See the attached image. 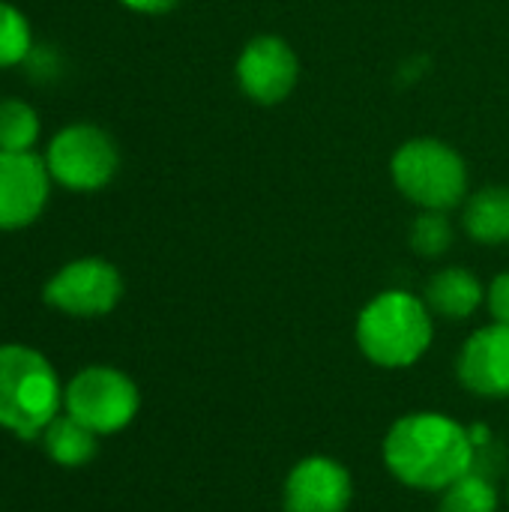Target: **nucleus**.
I'll list each match as a JSON object with an SVG mask.
<instances>
[{
    "label": "nucleus",
    "instance_id": "f257e3e1",
    "mask_svg": "<svg viewBox=\"0 0 509 512\" xmlns=\"http://www.w3.org/2000/svg\"><path fill=\"white\" fill-rule=\"evenodd\" d=\"M384 465L408 489L444 492L474 468L468 426L450 414L414 411L399 417L384 435Z\"/></svg>",
    "mask_w": 509,
    "mask_h": 512
},
{
    "label": "nucleus",
    "instance_id": "f03ea898",
    "mask_svg": "<svg viewBox=\"0 0 509 512\" xmlns=\"http://www.w3.org/2000/svg\"><path fill=\"white\" fill-rule=\"evenodd\" d=\"M435 324L426 300L408 291H384L357 318V345L381 369H408L432 345Z\"/></svg>",
    "mask_w": 509,
    "mask_h": 512
},
{
    "label": "nucleus",
    "instance_id": "7ed1b4c3",
    "mask_svg": "<svg viewBox=\"0 0 509 512\" xmlns=\"http://www.w3.org/2000/svg\"><path fill=\"white\" fill-rule=\"evenodd\" d=\"M63 393L51 363L24 345H0V426L33 441L60 414Z\"/></svg>",
    "mask_w": 509,
    "mask_h": 512
},
{
    "label": "nucleus",
    "instance_id": "20e7f679",
    "mask_svg": "<svg viewBox=\"0 0 509 512\" xmlns=\"http://www.w3.org/2000/svg\"><path fill=\"white\" fill-rule=\"evenodd\" d=\"M393 180L405 198L426 210H450L465 198L468 168L462 156L435 138H417L393 156Z\"/></svg>",
    "mask_w": 509,
    "mask_h": 512
},
{
    "label": "nucleus",
    "instance_id": "39448f33",
    "mask_svg": "<svg viewBox=\"0 0 509 512\" xmlns=\"http://www.w3.org/2000/svg\"><path fill=\"white\" fill-rule=\"evenodd\" d=\"M63 402L66 414H72L96 435H114L135 420L141 396L135 381L120 369L90 366L69 381Z\"/></svg>",
    "mask_w": 509,
    "mask_h": 512
},
{
    "label": "nucleus",
    "instance_id": "423d86ee",
    "mask_svg": "<svg viewBox=\"0 0 509 512\" xmlns=\"http://www.w3.org/2000/svg\"><path fill=\"white\" fill-rule=\"evenodd\" d=\"M45 165L60 186L72 192H96L117 174L120 153L108 132L90 123H75L54 135Z\"/></svg>",
    "mask_w": 509,
    "mask_h": 512
},
{
    "label": "nucleus",
    "instance_id": "0eeeda50",
    "mask_svg": "<svg viewBox=\"0 0 509 512\" xmlns=\"http://www.w3.org/2000/svg\"><path fill=\"white\" fill-rule=\"evenodd\" d=\"M45 303L75 315V318H99L108 315L123 297V279L114 264L102 258H78L57 270L42 291Z\"/></svg>",
    "mask_w": 509,
    "mask_h": 512
},
{
    "label": "nucleus",
    "instance_id": "6e6552de",
    "mask_svg": "<svg viewBox=\"0 0 509 512\" xmlns=\"http://www.w3.org/2000/svg\"><path fill=\"white\" fill-rule=\"evenodd\" d=\"M354 498L351 474L330 456L300 459L282 486L285 512H348Z\"/></svg>",
    "mask_w": 509,
    "mask_h": 512
},
{
    "label": "nucleus",
    "instance_id": "1a4fd4ad",
    "mask_svg": "<svg viewBox=\"0 0 509 512\" xmlns=\"http://www.w3.org/2000/svg\"><path fill=\"white\" fill-rule=\"evenodd\" d=\"M297 54L279 36L252 39L237 60V81L243 93L261 105L282 102L297 84Z\"/></svg>",
    "mask_w": 509,
    "mask_h": 512
},
{
    "label": "nucleus",
    "instance_id": "9d476101",
    "mask_svg": "<svg viewBox=\"0 0 509 512\" xmlns=\"http://www.w3.org/2000/svg\"><path fill=\"white\" fill-rule=\"evenodd\" d=\"M48 165L33 153L0 150V231L39 219L48 201Z\"/></svg>",
    "mask_w": 509,
    "mask_h": 512
},
{
    "label": "nucleus",
    "instance_id": "9b49d317",
    "mask_svg": "<svg viewBox=\"0 0 509 512\" xmlns=\"http://www.w3.org/2000/svg\"><path fill=\"white\" fill-rule=\"evenodd\" d=\"M456 375L480 399L509 396V324H489L468 336L459 351Z\"/></svg>",
    "mask_w": 509,
    "mask_h": 512
},
{
    "label": "nucleus",
    "instance_id": "f8f14e48",
    "mask_svg": "<svg viewBox=\"0 0 509 512\" xmlns=\"http://www.w3.org/2000/svg\"><path fill=\"white\" fill-rule=\"evenodd\" d=\"M480 303H483V285L465 267H447L435 273L426 285V306L432 309V315L465 321L480 309Z\"/></svg>",
    "mask_w": 509,
    "mask_h": 512
},
{
    "label": "nucleus",
    "instance_id": "ddd939ff",
    "mask_svg": "<svg viewBox=\"0 0 509 512\" xmlns=\"http://www.w3.org/2000/svg\"><path fill=\"white\" fill-rule=\"evenodd\" d=\"M465 228L477 243L501 246L509 243V189L492 186L477 192L465 207Z\"/></svg>",
    "mask_w": 509,
    "mask_h": 512
},
{
    "label": "nucleus",
    "instance_id": "4468645a",
    "mask_svg": "<svg viewBox=\"0 0 509 512\" xmlns=\"http://www.w3.org/2000/svg\"><path fill=\"white\" fill-rule=\"evenodd\" d=\"M45 450L63 468H81L96 456V432L78 423L72 414H57L45 429Z\"/></svg>",
    "mask_w": 509,
    "mask_h": 512
},
{
    "label": "nucleus",
    "instance_id": "2eb2a0df",
    "mask_svg": "<svg viewBox=\"0 0 509 512\" xmlns=\"http://www.w3.org/2000/svg\"><path fill=\"white\" fill-rule=\"evenodd\" d=\"M498 489L483 474H465L441 492L438 512H498Z\"/></svg>",
    "mask_w": 509,
    "mask_h": 512
},
{
    "label": "nucleus",
    "instance_id": "dca6fc26",
    "mask_svg": "<svg viewBox=\"0 0 509 512\" xmlns=\"http://www.w3.org/2000/svg\"><path fill=\"white\" fill-rule=\"evenodd\" d=\"M39 138V114L21 99H0V150L30 153Z\"/></svg>",
    "mask_w": 509,
    "mask_h": 512
},
{
    "label": "nucleus",
    "instance_id": "f3484780",
    "mask_svg": "<svg viewBox=\"0 0 509 512\" xmlns=\"http://www.w3.org/2000/svg\"><path fill=\"white\" fill-rule=\"evenodd\" d=\"M30 51H33V36L27 18L12 3L0 0V69L27 60Z\"/></svg>",
    "mask_w": 509,
    "mask_h": 512
},
{
    "label": "nucleus",
    "instance_id": "a211bd4d",
    "mask_svg": "<svg viewBox=\"0 0 509 512\" xmlns=\"http://www.w3.org/2000/svg\"><path fill=\"white\" fill-rule=\"evenodd\" d=\"M450 243H453V228H450V219L441 210H429V213L414 219L411 246H414L417 255L438 258V255H444L450 249Z\"/></svg>",
    "mask_w": 509,
    "mask_h": 512
},
{
    "label": "nucleus",
    "instance_id": "6ab92c4d",
    "mask_svg": "<svg viewBox=\"0 0 509 512\" xmlns=\"http://www.w3.org/2000/svg\"><path fill=\"white\" fill-rule=\"evenodd\" d=\"M486 300H489V312H492L495 324H509V273L495 276Z\"/></svg>",
    "mask_w": 509,
    "mask_h": 512
},
{
    "label": "nucleus",
    "instance_id": "aec40b11",
    "mask_svg": "<svg viewBox=\"0 0 509 512\" xmlns=\"http://www.w3.org/2000/svg\"><path fill=\"white\" fill-rule=\"evenodd\" d=\"M123 6L135 9V12H147V15H159V12H168L174 9L180 0H120Z\"/></svg>",
    "mask_w": 509,
    "mask_h": 512
},
{
    "label": "nucleus",
    "instance_id": "412c9836",
    "mask_svg": "<svg viewBox=\"0 0 509 512\" xmlns=\"http://www.w3.org/2000/svg\"><path fill=\"white\" fill-rule=\"evenodd\" d=\"M507 495H509V486H507Z\"/></svg>",
    "mask_w": 509,
    "mask_h": 512
}]
</instances>
